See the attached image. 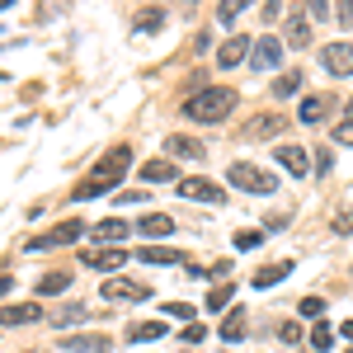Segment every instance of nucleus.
I'll return each mask as SVG.
<instances>
[{"label":"nucleus","mask_w":353,"mask_h":353,"mask_svg":"<svg viewBox=\"0 0 353 353\" xmlns=\"http://www.w3.org/2000/svg\"><path fill=\"white\" fill-rule=\"evenodd\" d=\"M128 170H132V141H118V146H109L99 161L90 165V174L71 189V198H76V203H90V198L118 193V179H123Z\"/></svg>","instance_id":"obj_1"},{"label":"nucleus","mask_w":353,"mask_h":353,"mask_svg":"<svg viewBox=\"0 0 353 353\" xmlns=\"http://www.w3.org/2000/svg\"><path fill=\"white\" fill-rule=\"evenodd\" d=\"M231 109H236V90H226V85L198 90V94H189L179 104V113L193 118V123H221V118H231Z\"/></svg>","instance_id":"obj_2"},{"label":"nucleus","mask_w":353,"mask_h":353,"mask_svg":"<svg viewBox=\"0 0 353 353\" xmlns=\"http://www.w3.org/2000/svg\"><path fill=\"white\" fill-rule=\"evenodd\" d=\"M226 179H231L236 189H245V193H259V198L278 193V179H269L264 170H254V165H245V161H236V165H231V170H226Z\"/></svg>","instance_id":"obj_3"},{"label":"nucleus","mask_w":353,"mask_h":353,"mask_svg":"<svg viewBox=\"0 0 353 353\" xmlns=\"http://www.w3.org/2000/svg\"><path fill=\"white\" fill-rule=\"evenodd\" d=\"M85 236V221L81 217H71V221H57V226H48L43 236H33L28 241V250H52V245H71V241H81Z\"/></svg>","instance_id":"obj_4"},{"label":"nucleus","mask_w":353,"mask_h":353,"mask_svg":"<svg viewBox=\"0 0 353 353\" xmlns=\"http://www.w3.org/2000/svg\"><path fill=\"white\" fill-rule=\"evenodd\" d=\"M321 66L330 76H353V43H325L321 48Z\"/></svg>","instance_id":"obj_5"},{"label":"nucleus","mask_w":353,"mask_h":353,"mask_svg":"<svg viewBox=\"0 0 353 353\" xmlns=\"http://www.w3.org/2000/svg\"><path fill=\"white\" fill-rule=\"evenodd\" d=\"M85 259V269H94V273H118L123 269V264H128V250H118V245H113V250H90V254H81Z\"/></svg>","instance_id":"obj_6"},{"label":"nucleus","mask_w":353,"mask_h":353,"mask_svg":"<svg viewBox=\"0 0 353 353\" xmlns=\"http://www.w3.org/2000/svg\"><path fill=\"white\" fill-rule=\"evenodd\" d=\"M278 61H283V38H259V43H254V52H250V66H254V71H273V66H278Z\"/></svg>","instance_id":"obj_7"},{"label":"nucleus","mask_w":353,"mask_h":353,"mask_svg":"<svg viewBox=\"0 0 353 353\" xmlns=\"http://www.w3.org/2000/svg\"><path fill=\"white\" fill-rule=\"evenodd\" d=\"M174 189H179V198H193V203H221L226 198L221 184H212V179H179Z\"/></svg>","instance_id":"obj_8"},{"label":"nucleus","mask_w":353,"mask_h":353,"mask_svg":"<svg viewBox=\"0 0 353 353\" xmlns=\"http://www.w3.org/2000/svg\"><path fill=\"white\" fill-rule=\"evenodd\" d=\"M137 174H141L146 184H170V179L179 184V179H184V174L174 170V161H170V156H156V161H141V170H137Z\"/></svg>","instance_id":"obj_9"},{"label":"nucleus","mask_w":353,"mask_h":353,"mask_svg":"<svg viewBox=\"0 0 353 353\" xmlns=\"http://www.w3.org/2000/svg\"><path fill=\"white\" fill-rule=\"evenodd\" d=\"M330 113H334V99H330V94H306L301 109H297V118L306 123V128H316V123H325Z\"/></svg>","instance_id":"obj_10"},{"label":"nucleus","mask_w":353,"mask_h":353,"mask_svg":"<svg viewBox=\"0 0 353 353\" xmlns=\"http://www.w3.org/2000/svg\"><path fill=\"white\" fill-rule=\"evenodd\" d=\"M259 137H283V118L278 113H259L241 128V141H259Z\"/></svg>","instance_id":"obj_11"},{"label":"nucleus","mask_w":353,"mask_h":353,"mask_svg":"<svg viewBox=\"0 0 353 353\" xmlns=\"http://www.w3.org/2000/svg\"><path fill=\"white\" fill-rule=\"evenodd\" d=\"M165 156H170V161H174V156H179V161H203V156H208V146H203V141H193V137H184V132H174L170 141H165Z\"/></svg>","instance_id":"obj_12"},{"label":"nucleus","mask_w":353,"mask_h":353,"mask_svg":"<svg viewBox=\"0 0 353 353\" xmlns=\"http://www.w3.org/2000/svg\"><path fill=\"white\" fill-rule=\"evenodd\" d=\"M146 292H151V288H141V283H132V278H118V273L104 278V297H109V301H128V297L141 301Z\"/></svg>","instance_id":"obj_13"},{"label":"nucleus","mask_w":353,"mask_h":353,"mask_svg":"<svg viewBox=\"0 0 353 353\" xmlns=\"http://www.w3.org/2000/svg\"><path fill=\"white\" fill-rule=\"evenodd\" d=\"M288 48H311V14L288 10Z\"/></svg>","instance_id":"obj_14"},{"label":"nucleus","mask_w":353,"mask_h":353,"mask_svg":"<svg viewBox=\"0 0 353 353\" xmlns=\"http://www.w3.org/2000/svg\"><path fill=\"white\" fill-rule=\"evenodd\" d=\"M278 165H283V170H288V174H306V170H311V156H306V151H301V146H292V141H283V146H278Z\"/></svg>","instance_id":"obj_15"},{"label":"nucleus","mask_w":353,"mask_h":353,"mask_svg":"<svg viewBox=\"0 0 353 353\" xmlns=\"http://www.w3.org/2000/svg\"><path fill=\"white\" fill-rule=\"evenodd\" d=\"M245 52H254V43H245L241 33H236V38H226V43L217 48V66H241Z\"/></svg>","instance_id":"obj_16"},{"label":"nucleus","mask_w":353,"mask_h":353,"mask_svg":"<svg viewBox=\"0 0 353 353\" xmlns=\"http://www.w3.org/2000/svg\"><path fill=\"white\" fill-rule=\"evenodd\" d=\"M61 349L66 353H109V339L104 334H71V339H61Z\"/></svg>","instance_id":"obj_17"},{"label":"nucleus","mask_w":353,"mask_h":353,"mask_svg":"<svg viewBox=\"0 0 353 353\" xmlns=\"http://www.w3.org/2000/svg\"><path fill=\"white\" fill-rule=\"evenodd\" d=\"M161 334H170L165 321H137V325H128V344H151V339H161Z\"/></svg>","instance_id":"obj_18"},{"label":"nucleus","mask_w":353,"mask_h":353,"mask_svg":"<svg viewBox=\"0 0 353 353\" xmlns=\"http://www.w3.org/2000/svg\"><path fill=\"white\" fill-rule=\"evenodd\" d=\"M137 231H141V236H151V241H161V236L174 231V217H170V212H151V217L137 221Z\"/></svg>","instance_id":"obj_19"},{"label":"nucleus","mask_w":353,"mask_h":353,"mask_svg":"<svg viewBox=\"0 0 353 353\" xmlns=\"http://www.w3.org/2000/svg\"><path fill=\"white\" fill-rule=\"evenodd\" d=\"M38 316H43V311H38L33 301H24V306H5V316H0V321H5V330H14V325H28V321H38Z\"/></svg>","instance_id":"obj_20"},{"label":"nucleus","mask_w":353,"mask_h":353,"mask_svg":"<svg viewBox=\"0 0 353 353\" xmlns=\"http://www.w3.org/2000/svg\"><path fill=\"white\" fill-rule=\"evenodd\" d=\"M128 231H132V221H128V217H109V221L94 226V241H123Z\"/></svg>","instance_id":"obj_21"},{"label":"nucleus","mask_w":353,"mask_h":353,"mask_svg":"<svg viewBox=\"0 0 353 353\" xmlns=\"http://www.w3.org/2000/svg\"><path fill=\"white\" fill-rule=\"evenodd\" d=\"M241 334H245V306H231V311H226V321H221V339H226V344H236Z\"/></svg>","instance_id":"obj_22"},{"label":"nucleus","mask_w":353,"mask_h":353,"mask_svg":"<svg viewBox=\"0 0 353 353\" xmlns=\"http://www.w3.org/2000/svg\"><path fill=\"white\" fill-rule=\"evenodd\" d=\"M288 273H292V264H288V259H283V264H264V269L254 273V278H250V283H254V288H273V283H283V278H288Z\"/></svg>","instance_id":"obj_23"},{"label":"nucleus","mask_w":353,"mask_h":353,"mask_svg":"<svg viewBox=\"0 0 353 353\" xmlns=\"http://www.w3.org/2000/svg\"><path fill=\"white\" fill-rule=\"evenodd\" d=\"M137 259H141V264H174V259H179V250H165V245H141V250H137Z\"/></svg>","instance_id":"obj_24"},{"label":"nucleus","mask_w":353,"mask_h":353,"mask_svg":"<svg viewBox=\"0 0 353 353\" xmlns=\"http://www.w3.org/2000/svg\"><path fill=\"white\" fill-rule=\"evenodd\" d=\"M85 316H90V311H85V301H71V306H61V311L52 316V325H57V330H66V325H81Z\"/></svg>","instance_id":"obj_25"},{"label":"nucleus","mask_w":353,"mask_h":353,"mask_svg":"<svg viewBox=\"0 0 353 353\" xmlns=\"http://www.w3.org/2000/svg\"><path fill=\"white\" fill-rule=\"evenodd\" d=\"M61 288H71V273H66V269L48 273V278H43V283H38V292H43V297H57V292H61Z\"/></svg>","instance_id":"obj_26"},{"label":"nucleus","mask_w":353,"mask_h":353,"mask_svg":"<svg viewBox=\"0 0 353 353\" xmlns=\"http://www.w3.org/2000/svg\"><path fill=\"white\" fill-rule=\"evenodd\" d=\"M297 90H301V71H288V76L273 81V99H288V94H297Z\"/></svg>","instance_id":"obj_27"},{"label":"nucleus","mask_w":353,"mask_h":353,"mask_svg":"<svg viewBox=\"0 0 353 353\" xmlns=\"http://www.w3.org/2000/svg\"><path fill=\"white\" fill-rule=\"evenodd\" d=\"M231 297H236V288H231V283L212 288V292H208V311H226V306H231Z\"/></svg>","instance_id":"obj_28"},{"label":"nucleus","mask_w":353,"mask_h":353,"mask_svg":"<svg viewBox=\"0 0 353 353\" xmlns=\"http://www.w3.org/2000/svg\"><path fill=\"white\" fill-rule=\"evenodd\" d=\"M245 5H250V0H221V5H217V24H236Z\"/></svg>","instance_id":"obj_29"},{"label":"nucleus","mask_w":353,"mask_h":353,"mask_svg":"<svg viewBox=\"0 0 353 353\" xmlns=\"http://www.w3.org/2000/svg\"><path fill=\"white\" fill-rule=\"evenodd\" d=\"M311 344H316V353H330V349H334V330L321 321V325L311 330Z\"/></svg>","instance_id":"obj_30"},{"label":"nucleus","mask_w":353,"mask_h":353,"mask_svg":"<svg viewBox=\"0 0 353 353\" xmlns=\"http://www.w3.org/2000/svg\"><path fill=\"white\" fill-rule=\"evenodd\" d=\"M334 141H339V146H353V99H349V113H344V123L334 128Z\"/></svg>","instance_id":"obj_31"},{"label":"nucleus","mask_w":353,"mask_h":353,"mask_svg":"<svg viewBox=\"0 0 353 353\" xmlns=\"http://www.w3.org/2000/svg\"><path fill=\"white\" fill-rule=\"evenodd\" d=\"M137 28H141V33H156V28H161V10H141V14H137Z\"/></svg>","instance_id":"obj_32"},{"label":"nucleus","mask_w":353,"mask_h":353,"mask_svg":"<svg viewBox=\"0 0 353 353\" xmlns=\"http://www.w3.org/2000/svg\"><path fill=\"white\" fill-rule=\"evenodd\" d=\"M170 316H174V321H189L193 306H189V301H165V321H170Z\"/></svg>","instance_id":"obj_33"},{"label":"nucleus","mask_w":353,"mask_h":353,"mask_svg":"<svg viewBox=\"0 0 353 353\" xmlns=\"http://www.w3.org/2000/svg\"><path fill=\"white\" fill-rule=\"evenodd\" d=\"M264 241V231H236V250H254Z\"/></svg>","instance_id":"obj_34"},{"label":"nucleus","mask_w":353,"mask_h":353,"mask_svg":"<svg viewBox=\"0 0 353 353\" xmlns=\"http://www.w3.org/2000/svg\"><path fill=\"white\" fill-rule=\"evenodd\" d=\"M278 339H283V344H297V339H301V325H297V321H283Z\"/></svg>","instance_id":"obj_35"},{"label":"nucleus","mask_w":353,"mask_h":353,"mask_svg":"<svg viewBox=\"0 0 353 353\" xmlns=\"http://www.w3.org/2000/svg\"><path fill=\"white\" fill-rule=\"evenodd\" d=\"M301 316H325V301L321 297H301Z\"/></svg>","instance_id":"obj_36"},{"label":"nucleus","mask_w":353,"mask_h":353,"mask_svg":"<svg viewBox=\"0 0 353 353\" xmlns=\"http://www.w3.org/2000/svg\"><path fill=\"white\" fill-rule=\"evenodd\" d=\"M334 5H339V24L353 28V0H334Z\"/></svg>","instance_id":"obj_37"},{"label":"nucleus","mask_w":353,"mask_h":353,"mask_svg":"<svg viewBox=\"0 0 353 353\" xmlns=\"http://www.w3.org/2000/svg\"><path fill=\"white\" fill-rule=\"evenodd\" d=\"M203 334H208V330H203V325H189V330H184V344H198Z\"/></svg>","instance_id":"obj_38"},{"label":"nucleus","mask_w":353,"mask_h":353,"mask_svg":"<svg viewBox=\"0 0 353 353\" xmlns=\"http://www.w3.org/2000/svg\"><path fill=\"white\" fill-rule=\"evenodd\" d=\"M226 273H231V259H221V264H212V269H208V278H226Z\"/></svg>","instance_id":"obj_39"},{"label":"nucleus","mask_w":353,"mask_h":353,"mask_svg":"<svg viewBox=\"0 0 353 353\" xmlns=\"http://www.w3.org/2000/svg\"><path fill=\"white\" fill-rule=\"evenodd\" d=\"M264 14H269V19H278V14H283V0H264Z\"/></svg>","instance_id":"obj_40"},{"label":"nucleus","mask_w":353,"mask_h":353,"mask_svg":"<svg viewBox=\"0 0 353 353\" xmlns=\"http://www.w3.org/2000/svg\"><path fill=\"white\" fill-rule=\"evenodd\" d=\"M339 339H349V344H353V321H344V325H339Z\"/></svg>","instance_id":"obj_41"},{"label":"nucleus","mask_w":353,"mask_h":353,"mask_svg":"<svg viewBox=\"0 0 353 353\" xmlns=\"http://www.w3.org/2000/svg\"><path fill=\"white\" fill-rule=\"evenodd\" d=\"M349 353H353V349H349Z\"/></svg>","instance_id":"obj_42"}]
</instances>
